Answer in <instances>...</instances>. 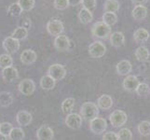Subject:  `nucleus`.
<instances>
[{"mask_svg": "<svg viewBox=\"0 0 150 140\" xmlns=\"http://www.w3.org/2000/svg\"><path fill=\"white\" fill-rule=\"evenodd\" d=\"M98 114H99V107L95 103L86 102L80 107V116L86 121L91 122L92 119L98 116Z\"/></svg>", "mask_w": 150, "mask_h": 140, "instance_id": "obj_1", "label": "nucleus"}, {"mask_svg": "<svg viewBox=\"0 0 150 140\" xmlns=\"http://www.w3.org/2000/svg\"><path fill=\"white\" fill-rule=\"evenodd\" d=\"M91 35L93 38L106 39L111 35V27L103 22L95 23L91 27Z\"/></svg>", "mask_w": 150, "mask_h": 140, "instance_id": "obj_2", "label": "nucleus"}, {"mask_svg": "<svg viewBox=\"0 0 150 140\" xmlns=\"http://www.w3.org/2000/svg\"><path fill=\"white\" fill-rule=\"evenodd\" d=\"M109 121L112 126H114L115 128H120L126 124L128 121V116L123 110L117 109L113 111L109 115Z\"/></svg>", "mask_w": 150, "mask_h": 140, "instance_id": "obj_3", "label": "nucleus"}, {"mask_svg": "<svg viewBox=\"0 0 150 140\" xmlns=\"http://www.w3.org/2000/svg\"><path fill=\"white\" fill-rule=\"evenodd\" d=\"M107 128V122L105 119L96 117L90 122L91 131L95 134H102L105 133Z\"/></svg>", "mask_w": 150, "mask_h": 140, "instance_id": "obj_4", "label": "nucleus"}, {"mask_svg": "<svg viewBox=\"0 0 150 140\" xmlns=\"http://www.w3.org/2000/svg\"><path fill=\"white\" fill-rule=\"evenodd\" d=\"M106 53V46L102 41H94L89 46V54L92 58H101Z\"/></svg>", "mask_w": 150, "mask_h": 140, "instance_id": "obj_5", "label": "nucleus"}, {"mask_svg": "<svg viewBox=\"0 0 150 140\" xmlns=\"http://www.w3.org/2000/svg\"><path fill=\"white\" fill-rule=\"evenodd\" d=\"M48 73L49 76L52 77L55 81L62 80L66 76V69L64 65H62L60 64H53L49 67Z\"/></svg>", "mask_w": 150, "mask_h": 140, "instance_id": "obj_6", "label": "nucleus"}, {"mask_svg": "<svg viewBox=\"0 0 150 140\" xmlns=\"http://www.w3.org/2000/svg\"><path fill=\"white\" fill-rule=\"evenodd\" d=\"M64 30V23L60 20H56V19L50 20L47 23V31L50 35L54 36V37H58V36L62 35Z\"/></svg>", "mask_w": 150, "mask_h": 140, "instance_id": "obj_7", "label": "nucleus"}, {"mask_svg": "<svg viewBox=\"0 0 150 140\" xmlns=\"http://www.w3.org/2000/svg\"><path fill=\"white\" fill-rule=\"evenodd\" d=\"M19 91L23 95H33L35 90V82L30 79H24L19 83Z\"/></svg>", "mask_w": 150, "mask_h": 140, "instance_id": "obj_8", "label": "nucleus"}, {"mask_svg": "<svg viewBox=\"0 0 150 140\" xmlns=\"http://www.w3.org/2000/svg\"><path fill=\"white\" fill-rule=\"evenodd\" d=\"M65 124L73 130H77L82 125V117L79 114L70 113L65 119Z\"/></svg>", "mask_w": 150, "mask_h": 140, "instance_id": "obj_9", "label": "nucleus"}, {"mask_svg": "<svg viewBox=\"0 0 150 140\" xmlns=\"http://www.w3.org/2000/svg\"><path fill=\"white\" fill-rule=\"evenodd\" d=\"M70 39L64 35H60L58 37H56L54 39V47L57 50L59 51H66L70 49L71 46Z\"/></svg>", "mask_w": 150, "mask_h": 140, "instance_id": "obj_10", "label": "nucleus"}, {"mask_svg": "<svg viewBox=\"0 0 150 140\" xmlns=\"http://www.w3.org/2000/svg\"><path fill=\"white\" fill-rule=\"evenodd\" d=\"M139 83H140V81H139L138 77L136 76L128 75V76H126L125 79H124L122 86L125 91L132 92H135Z\"/></svg>", "mask_w": 150, "mask_h": 140, "instance_id": "obj_11", "label": "nucleus"}, {"mask_svg": "<svg viewBox=\"0 0 150 140\" xmlns=\"http://www.w3.org/2000/svg\"><path fill=\"white\" fill-rule=\"evenodd\" d=\"M3 48L8 54L15 53L20 49V41L11 37L6 38L3 41Z\"/></svg>", "mask_w": 150, "mask_h": 140, "instance_id": "obj_12", "label": "nucleus"}, {"mask_svg": "<svg viewBox=\"0 0 150 140\" xmlns=\"http://www.w3.org/2000/svg\"><path fill=\"white\" fill-rule=\"evenodd\" d=\"M54 132L48 125H41L37 131V137L38 140H52Z\"/></svg>", "mask_w": 150, "mask_h": 140, "instance_id": "obj_13", "label": "nucleus"}, {"mask_svg": "<svg viewBox=\"0 0 150 140\" xmlns=\"http://www.w3.org/2000/svg\"><path fill=\"white\" fill-rule=\"evenodd\" d=\"M2 77L7 82H13L19 79L18 70L13 66H9L2 69Z\"/></svg>", "mask_w": 150, "mask_h": 140, "instance_id": "obj_14", "label": "nucleus"}, {"mask_svg": "<svg viewBox=\"0 0 150 140\" xmlns=\"http://www.w3.org/2000/svg\"><path fill=\"white\" fill-rule=\"evenodd\" d=\"M117 73L120 76H128L132 70V65L130 61L128 60H121L118 62L116 66Z\"/></svg>", "mask_w": 150, "mask_h": 140, "instance_id": "obj_15", "label": "nucleus"}, {"mask_svg": "<svg viewBox=\"0 0 150 140\" xmlns=\"http://www.w3.org/2000/svg\"><path fill=\"white\" fill-rule=\"evenodd\" d=\"M150 38V34L146 28H138L133 33V39L138 44L146 43Z\"/></svg>", "mask_w": 150, "mask_h": 140, "instance_id": "obj_16", "label": "nucleus"}, {"mask_svg": "<svg viewBox=\"0 0 150 140\" xmlns=\"http://www.w3.org/2000/svg\"><path fill=\"white\" fill-rule=\"evenodd\" d=\"M38 55L33 50H24L21 54V61L23 65H32L37 61Z\"/></svg>", "mask_w": 150, "mask_h": 140, "instance_id": "obj_17", "label": "nucleus"}, {"mask_svg": "<svg viewBox=\"0 0 150 140\" xmlns=\"http://www.w3.org/2000/svg\"><path fill=\"white\" fill-rule=\"evenodd\" d=\"M32 114L25 110L19 111L16 115V121L21 126H28L32 122Z\"/></svg>", "mask_w": 150, "mask_h": 140, "instance_id": "obj_18", "label": "nucleus"}, {"mask_svg": "<svg viewBox=\"0 0 150 140\" xmlns=\"http://www.w3.org/2000/svg\"><path fill=\"white\" fill-rule=\"evenodd\" d=\"M132 16L135 21H142L147 16V9L144 5H136L132 10Z\"/></svg>", "mask_w": 150, "mask_h": 140, "instance_id": "obj_19", "label": "nucleus"}, {"mask_svg": "<svg viewBox=\"0 0 150 140\" xmlns=\"http://www.w3.org/2000/svg\"><path fill=\"white\" fill-rule=\"evenodd\" d=\"M109 39L111 46L115 47V48H120L125 44V36L123 35V33L118 32V31L111 33Z\"/></svg>", "mask_w": 150, "mask_h": 140, "instance_id": "obj_20", "label": "nucleus"}, {"mask_svg": "<svg viewBox=\"0 0 150 140\" xmlns=\"http://www.w3.org/2000/svg\"><path fill=\"white\" fill-rule=\"evenodd\" d=\"M97 107L103 110H109L113 107V99L110 95H103L97 100Z\"/></svg>", "mask_w": 150, "mask_h": 140, "instance_id": "obj_21", "label": "nucleus"}, {"mask_svg": "<svg viewBox=\"0 0 150 140\" xmlns=\"http://www.w3.org/2000/svg\"><path fill=\"white\" fill-rule=\"evenodd\" d=\"M134 55L139 62H146L150 57V53L146 46H140L136 49Z\"/></svg>", "mask_w": 150, "mask_h": 140, "instance_id": "obj_22", "label": "nucleus"}, {"mask_svg": "<svg viewBox=\"0 0 150 140\" xmlns=\"http://www.w3.org/2000/svg\"><path fill=\"white\" fill-rule=\"evenodd\" d=\"M120 4L117 0H105L103 4V9L105 12H113L116 13L120 10Z\"/></svg>", "mask_w": 150, "mask_h": 140, "instance_id": "obj_23", "label": "nucleus"}, {"mask_svg": "<svg viewBox=\"0 0 150 140\" xmlns=\"http://www.w3.org/2000/svg\"><path fill=\"white\" fill-rule=\"evenodd\" d=\"M56 85V81L50 76H44L40 80V86L43 90L50 91L52 90Z\"/></svg>", "mask_w": 150, "mask_h": 140, "instance_id": "obj_24", "label": "nucleus"}, {"mask_svg": "<svg viewBox=\"0 0 150 140\" xmlns=\"http://www.w3.org/2000/svg\"><path fill=\"white\" fill-rule=\"evenodd\" d=\"M14 101V98L11 92H0V107H7L10 106Z\"/></svg>", "mask_w": 150, "mask_h": 140, "instance_id": "obj_25", "label": "nucleus"}, {"mask_svg": "<svg viewBox=\"0 0 150 140\" xmlns=\"http://www.w3.org/2000/svg\"><path fill=\"white\" fill-rule=\"evenodd\" d=\"M79 19L82 23L88 24L93 20V14L90 10L82 8L79 12Z\"/></svg>", "mask_w": 150, "mask_h": 140, "instance_id": "obj_26", "label": "nucleus"}, {"mask_svg": "<svg viewBox=\"0 0 150 140\" xmlns=\"http://www.w3.org/2000/svg\"><path fill=\"white\" fill-rule=\"evenodd\" d=\"M75 103H76V100L72 97H68V98H66V99H64L63 103H62V110H63V112L64 114H67V115L72 113V111H73L75 107Z\"/></svg>", "mask_w": 150, "mask_h": 140, "instance_id": "obj_27", "label": "nucleus"}, {"mask_svg": "<svg viewBox=\"0 0 150 140\" xmlns=\"http://www.w3.org/2000/svg\"><path fill=\"white\" fill-rule=\"evenodd\" d=\"M102 22L105 23V24H107L108 26H113L114 24H116L117 22V16L116 13L113 12H105L103 14L102 17Z\"/></svg>", "mask_w": 150, "mask_h": 140, "instance_id": "obj_28", "label": "nucleus"}, {"mask_svg": "<svg viewBox=\"0 0 150 140\" xmlns=\"http://www.w3.org/2000/svg\"><path fill=\"white\" fill-rule=\"evenodd\" d=\"M28 36V29L25 28L23 26H19L17 28H15L13 31V33L11 35V38L17 39V40H23L24 38H26Z\"/></svg>", "mask_w": 150, "mask_h": 140, "instance_id": "obj_29", "label": "nucleus"}, {"mask_svg": "<svg viewBox=\"0 0 150 140\" xmlns=\"http://www.w3.org/2000/svg\"><path fill=\"white\" fill-rule=\"evenodd\" d=\"M135 92L141 97H146L150 93V87L146 82H140L136 88Z\"/></svg>", "mask_w": 150, "mask_h": 140, "instance_id": "obj_30", "label": "nucleus"}, {"mask_svg": "<svg viewBox=\"0 0 150 140\" xmlns=\"http://www.w3.org/2000/svg\"><path fill=\"white\" fill-rule=\"evenodd\" d=\"M137 130L139 134L143 136H147L150 134V122L149 121H143L138 124Z\"/></svg>", "mask_w": 150, "mask_h": 140, "instance_id": "obj_31", "label": "nucleus"}, {"mask_svg": "<svg viewBox=\"0 0 150 140\" xmlns=\"http://www.w3.org/2000/svg\"><path fill=\"white\" fill-rule=\"evenodd\" d=\"M13 59L8 53H4L0 55V68H7V67L12 66Z\"/></svg>", "mask_w": 150, "mask_h": 140, "instance_id": "obj_32", "label": "nucleus"}, {"mask_svg": "<svg viewBox=\"0 0 150 140\" xmlns=\"http://www.w3.org/2000/svg\"><path fill=\"white\" fill-rule=\"evenodd\" d=\"M8 137L10 140H23L24 138V132L22 128L20 127H13L11 132L9 133Z\"/></svg>", "mask_w": 150, "mask_h": 140, "instance_id": "obj_33", "label": "nucleus"}, {"mask_svg": "<svg viewBox=\"0 0 150 140\" xmlns=\"http://www.w3.org/2000/svg\"><path fill=\"white\" fill-rule=\"evenodd\" d=\"M8 13L10 15V16L13 17H18L21 14L23 13V9L21 8V6L18 4V2L12 3L8 9Z\"/></svg>", "mask_w": 150, "mask_h": 140, "instance_id": "obj_34", "label": "nucleus"}, {"mask_svg": "<svg viewBox=\"0 0 150 140\" xmlns=\"http://www.w3.org/2000/svg\"><path fill=\"white\" fill-rule=\"evenodd\" d=\"M18 4L22 8L23 11H30L35 5V0H18Z\"/></svg>", "mask_w": 150, "mask_h": 140, "instance_id": "obj_35", "label": "nucleus"}, {"mask_svg": "<svg viewBox=\"0 0 150 140\" xmlns=\"http://www.w3.org/2000/svg\"><path fill=\"white\" fill-rule=\"evenodd\" d=\"M118 140H132V133L130 129L128 128H121L117 134Z\"/></svg>", "mask_w": 150, "mask_h": 140, "instance_id": "obj_36", "label": "nucleus"}, {"mask_svg": "<svg viewBox=\"0 0 150 140\" xmlns=\"http://www.w3.org/2000/svg\"><path fill=\"white\" fill-rule=\"evenodd\" d=\"M12 128H13V126L10 122H5L0 123V134H2L6 136H8V134L10 132H11Z\"/></svg>", "mask_w": 150, "mask_h": 140, "instance_id": "obj_37", "label": "nucleus"}, {"mask_svg": "<svg viewBox=\"0 0 150 140\" xmlns=\"http://www.w3.org/2000/svg\"><path fill=\"white\" fill-rule=\"evenodd\" d=\"M81 4L84 9L92 12L96 9L97 1L96 0H81Z\"/></svg>", "mask_w": 150, "mask_h": 140, "instance_id": "obj_38", "label": "nucleus"}, {"mask_svg": "<svg viewBox=\"0 0 150 140\" xmlns=\"http://www.w3.org/2000/svg\"><path fill=\"white\" fill-rule=\"evenodd\" d=\"M53 6L56 9L64 10V9H67V7H69L68 0H54Z\"/></svg>", "mask_w": 150, "mask_h": 140, "instance_id": "obj_39", "label": "nucleus"}, {"mask_svg": "<svg viewBox=\"0 0 150 140\" xmlns=\"http://www.w3.org/2000/svg\"><path fill=\"white\" fill-rule=\"evenodd\" d=\"M103 140H118L117 134L115 132H107L103 136Z\"/></svg>", "mask_w": 150, "mask_h": 140, "instance_id": "obj_40", "label": "nucleus"}, {"mask_svg": "<svg viewBox=\"0 0 150 140\" xmlns=\"http://www.w3.org/2000/svg\"><path fill=\"white\" fill-rule=\"evenodd\" d=\"M69 6H77V5L81 4V0H68Z\"/></svg>", "mask_w": 150, "mask_h": 140, "instance_id": "obj_41", "label": "nucleus"}, {"mask_svg": "<svg viewBox=\"0 0 150 140\" xmlns=\"http://www.w3.org/2000/svg\"><path fill=\"white\" fill-rule=\"evenodd\" d=\"M148 0H132V2L133 5H144Z\"/></svg>", "mask_w": 150, "mask_h": 140, "instance_id": "obj_42", "label": "nucleus"}, {"mask_svg": "<svg viewBox=\"0 0 150 140\" xmlns=\"http://www.w3.org/2000/svg\"><path fill=\"white\" fill-rule=\"evenodd\" d=\"M0 140H8V138H7L6 136H4V134H0Z\"/></svg>", "mask_w": 150, "mask_h": 140, "instance_id": "obj_43", "label": "nucleus"}]
</instances>
